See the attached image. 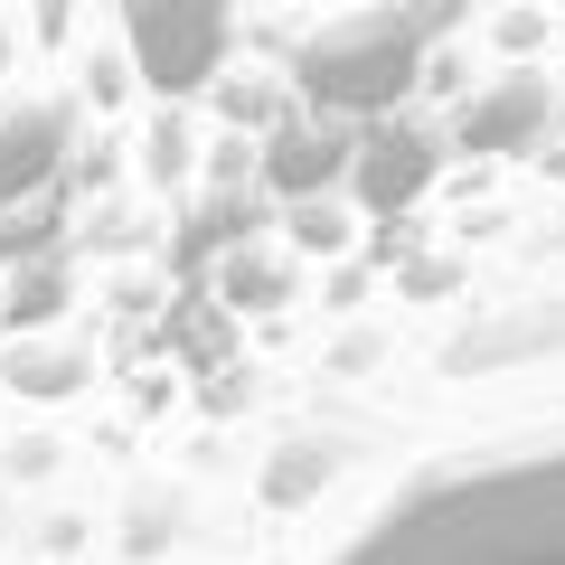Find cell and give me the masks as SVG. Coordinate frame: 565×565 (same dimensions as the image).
Segmentation results:
<instances>
[{
	"label": "cell",
	"mask_w": 565,
	"mask_h": 565,
	"mask_svg": "<svg viewBox=\"0 0 565 565\" xmlns=\"http://www.w3.org/2000/svg\"><path fill=\"white\" fill-rule=\"evenodd\" d=\"M66 151V104H20V114H0V207L29 199V189L57 170Z\"/></svg>",
	"instance_id": "5"
},
{
	"label": "cell",
	"mask_w": 565,
	"mask_h": 565,
	"mask_svg": "<svg viewBox=\"0 0 565 565\" xmlns=\"http://www.w3.org/2000/svg\"><path fill=\"white\" fill-rule=\"evenodd\" d=\"M0 66H10V29H0Z\"/></svg>",
	"instance_id": "7"
},
{
	"label": "cell",
	"mask_w": 565,
	"mask_h": 565,
	"mask_svg": "<svg viewBox=\"0 0 565 565\" xmlns=\"http://www.w3.org/2000/svg\"><path fill=\"white\" fill-rule=\"evenodd\" d=\"M424 180H434V141H424V132L349 141V189H359V207H405Z\"/></svg>",
	"instance_id": "4"
},
{
	"label": "cell",
	"mask_w": 565,
	"mask_h": 565,
	"mask_svg": "<svg viewBox=\"0 0 565 565\" xmlns=\"http://www.w3.org/2000/svg\"><path fill=\"white\" fill-rule=\"evenodd\" d=\"M434 39H444V10H349V20H321L292 47V76L330 114H377L415 85Z\"/></svg>",
	"instance_id": "2"
},
{
	"label": "cell",
	"mask_w": 565,
	"mask_h": 565,
	"mask_svg": "<svg viewBox=\"0 0 565 565\" xmlns=\"http://www.w3.org/2000/svg\"><path fill=\"white\" fill-rule=\"evenodd\" d=\"M122 39H132V66L161 85V95H189V85H207L226 66L236 20H226V10H180V0H132V10H122Z\"/></svg>",
	"instance_id": "3"
},
{
	"label": "cell",
	"mask_w": 565,
	"mask_h": 565,
	"mask_svg": "<svg viewBox=\"0 0 565 565\" xmlns=\"http://www.w3.org/2000/svg\"><path fill=\"white\" fill-rule=\"evenodd\" d=\"M264 180L282 189V199H321L330 180H349V141H330V132H274V151H264Z\"/></svg>",
	"instance_id": "6"
},
{
	"label": "cell",
	"mask_w": 565,
	"mask_h": 565,
	"mask_svg": "<svg viewBox=\"0 0 565 565\" xmlns=\"http://www.w3.org/2000/svg\"><path fill=\"white\" fill-rule=\"evenodd\" d=\"M330 565H565V444L424 471Z\"/></svg>",
	"instance_id": "1"
}]
</instances>
